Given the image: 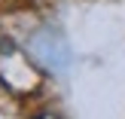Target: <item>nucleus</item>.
Returning <instances> with one entry per match:
<instances>
[{"mask_svg": "<svg viewBox=\"0 0 125 119\" xmlns=\"http://www.w3.org/2000/svg\"><path fill=\"white\" fill-rule=\"evenodd\" d=\"M34 119H61V116H58V113H52V110H40Z\"/></svg>", "mask_w": 125, "mask_h": 119, "instance_id": "f257e3e1", "label": "nucleus"}]
</instances>
